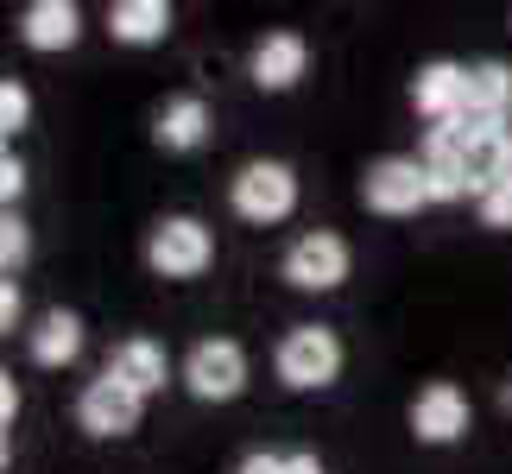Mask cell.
<instances>
[{
	"label": "cell",
	"mask_w": 512,
	"mask_h": 474,
	"mask_svg": "<svg viewBox=\"0 0 512 474\" xmlns=\"http://www.w3.org/2000/svg\"><path fill=\"white\" fill-rule=\"evenodd\" d=\"M272 367H279V380L298 386V392L336 386V380H342V342H336V329H323V323L285 329V342H279V354H272Z\"/></svg>",
	"instance_id": "cell-1"
},
{
	"label": "cell",
	"mask_w": 512,
	"mask_h": 474,
	"mask_svg": "<svg viewBox=\"0 0 512 474\" xmlns=\"http://www.w3.org/2000/svg\"><path fill=\"white\" fill-rule=\"evenodd\" d=\"M228 203H234L241 222L272 228V222H285V215L298 209V177H291V165H279V158H253V165L234 171Z\"/></svg>",
	"instance_id": "cell-2"
},
{
	"label": "cell",
	"mask_w": 512,
	"mask_h": 474,
	"mask_svg": "<svg viewBox=\"0 0 512 474\" xmlns=\"http://www.w3.org/2000/svg\"><path fill=\"white\" fill-rule=\"evenodd\" d=\"M209 260H215V241L196 215H165L146 234V266L159 279H196V272H209Z\"/></svg>",
	"instance_id": "cell-3"
},
{
	"label": "cell",
	"mask_w": 512,
	"mask_h": 474,
	"mask_svg": "<svg viewBox=\"0 0 512 474\" xmlns=\"http://www.w3.org/2000/svg\"><path fill=\"white\" fill-rule=\"evenodd\" d=\"M184 386L196 392V399H209V405L241 399V386H247V354H241V342H228V335L196 342L184 354Z\"/></svg>",
	"instance_id": "cell-4"
},
{
	"label": "cell",
	"mask_w": 512,
	"mask_h": 474,
	"mask_svg": "<svg viewBox=\"0 0 512 474\" xmlns=\"http://www.w3.org/2000/svg\"><path fill=\"white\" fill-rule=\"evenodd\" d=\"M361 196H367L373 215H418V209L430 203L424 158H380V165H367Z\"/></svg>",
	"instance_id": "cell-5"
},
{
	"label": "cell",
	"mask_w": 512,
	"mask_h": 474,
	"mask_svg": "<svg viewBox=\"0 0 512 474\" xmlns=\"http://www.w3.org/2000/svg\"><path fill=\"white\" fill-rule=\"evenodd\" d=\"M285 279L298 291H336L348 279V241L329 228H310L285 247Z\"/></svg>",
	"instance_id": "cell-6"
},
{
	"label": "cell",
	"mask_w": 512,
	"mask_h": 474,
	"mask_svg": "<svg viewBox=\"0 0 512 474\" xmlns=\"http://www.w3.org/2000/svg\"><path fill=\"white\" fill-rule=\"evenodd\" d=\"M140 411H146L140 392L121 386L114 373H102V380H89L83 399H76V424H83L89 437H133V430H140Z\"/></svg>",
	"instance_id": "cell-7"
},
{
	"label": "cell",
	"mask_w": 512,
	"mask_h": 474,
	"mask_svg": "<svg viewBox=\"0 0 512 474\" xmlns=\"http://www.w3.org/2000/svg\"><path fill=\"white\" fill-rule=\"evenodd\" d=\"M462 114L481 133H506V121H512V70L500 64V57L468 64V76H462Z\"/></svg>",
	"instance_id": "cell-8"
},
{
	"label": "cell",
	"mask_w": 512,
	"mask_h": 474,
	"mask_svg": "<svg viewBox=\"0 0 512 474\" xmlns=\"http://www.w3.org/2000/svg\"><path fill=\"white\" fill-rule=\"evenodd\" d=\"M468 430V399H462V386H449V380H437V386H424L418 399H411V437L418 443H456Z\"/></svg>",
	"instance_id": "cell-9"
},
{
	"label": "cell",
	"mask_w": 512,
	"mask_h": 474,
	"mask_svg": "<svg viewBox=\"0 0 512 474\" xmlns=\"http://www.w3.org/2000/svg\"><path fill=\"white\" fill-rule=\"evenodd\" d=\"M310 70V45H304V32H266L260 45H253V57H247V76L260 89H291L298 76Z\"/></svg>",
	"instance_id": "cell-10"
},
{
	"label": "cell",
	"mask_w": 512,
	"mask_h": 474,
	"mask_svg": "<svg viewBox=\"0 0 512 474\" xmlns=\"http://www.w3.org/2000/svg\"><path fill=\"white\" fill-rule=\"evenodd\" d=\"M76 32H83L76 0H32V7L19 13V38H26L32 51H70Z\"/></svg>",
	"instance_id": "cell-11"
},
{
	"label": "cell",
	"mask_w": 512,
	"mask_h": 474,
	"mask_svg": "<svg viewBox=\"0 0 512 474\" xmlns=\"http://www.w3.org/2000/svg\"><path fill=\"white\" fill-rule=\"evenodd\" d=\"M108 373H114L121 386H133L140 399H152V392H165V380H171V361H165V348H159V342L133 335V342H121V348H114Z\"/></svg>",
	"instance_id": "cell-12"
},
{
	"label": "cell",
	"mask_w": 512,
	"mask_h": 474,
	"mask_svg": "<svg viewBox=\"0 0 512 474\" xmlns=\"http://www.w3.org/2000/svg\"><path fill=\"white\" fill-rule=\"evenodd\" d=\"M462 64H449V57H430V64L418 70V83H411V102H418V114H430V127L449 121V114H462Z\"/></svg>",
	"instance_id": "cell-13"
},
{
	"label": "cell",
	"mask_w": 512,
	"mask_h": 474,
	"mask_svg": "<svg viewBox=\"0 0 512 474\" xmlns=\"http://www.w3.org/2000/svg\"><path fill=\"white\" fill-rule=\"evenodd\" d=\"M26 348H32V361H38V367H70L76 354H83V316H70V310H45V316L32 323Z\"/></svg>",
	"instance_id": "cell-14"
},
{
	"label": "cell",
	"mask_w": 512,
	"mask_h": 474,
	"mask_svg": "<svg viewBox=\"0 0 512 474\" xmlns=\"http://www.w3.org/2000/svg\"><path fill=\"white\" fill-rule=\"evenodd\" d=\"M108 32H114V45H165L171 7H165V0H114V7H108Z\"/></svg>",
	"instance_id": "cell-15"
},
{
	"label": "cell",
	"mask_w": 512,
	"mask_h": 474,
	"mask_svg": "<svg viewBox=\"0 0 512 474\" xmlns=\"http://www.w3.org/2000/svg\"><path fill=\"white\" fill-rule=\"evenodd\" d=\"M159 146L165 152H196L209 140V108H203V95H171V102L159 108Z\"/></svg>",
	"instance_id": "cell-16"
},
{
	"label": "cell",
	"mask_w": 512,
	"mask_h": 474,
	"mask_svg": "<svg viewBox=\"0 0 512 474\" xmlns=\"http://www.w3.org/2000/svg\"><path fill=\"white\" fill-rule=\"evenodd\" d=\"M26 121H32V95H26V83L0 76V140H7V133H19Z\"/></svg>",
	"instance_id": "cell-17"
},
{
	"label": "cell",
	"mask_w": 512,
	"mask_h": 474,
	"mask_svg": "<svg viewBox=\"0 0 512 474\" xmlns=\"http://www.w3.org/2000/svg\"><path fill=\"white\" fill-rule=\"evenodd\" d=\"M32 253V234H26V222H19L13 209H0V272H13L19 260Z\"/></svg>",
	"instance_id": "cell-18"
},
{
	"label": "cell",
	"mask_w": 512,
	"mask_h": 474,
	"mask_svg": "<svg viewBox=\"0 0 512 474\" xmlns=\"http://www.w3.org/2000/svg\"><path fill=\"white\" fill-rule=\"evenodd\" d=\"M424 184H430V203H462V196H468V171L462 165H424Z\"/></svg>",
	"instance_id": "cell-19"
},
{
	"label": "cell",
	"mask_w": 512,
	"mask_h": 474,
	"mask_svg": "<svg viewBox=\"0 0 512 474\" xmlns=\"http://www.w3.org/2000/svg\"><path fill=\"white\" fill-rule=\"evenodd\" d=\"M481 222H487V228H512V171L481 196Z\"/></svg>",
	"instance_id": "cell-20"
},
{
	"label": "cell",
	"mask_w": 512,
	"mask_h": 474,
	"mask_svg": "<svg viewBox=\"0 0 512 474\" xmlns=\"http://www.w3.org/2000/svg\"><path fill=\"white\" fill-rule=\"evenodd\" d=\"M19 190H26V165H19L13 152H0V209H13Z\"/></svg>",
	"instance_id": "cell-21"
},
{
	"label": "cell",
	"mask_w": 512,
	"mask_h": 474,
	"mask_svg": "<svg viewBox=\"0 0 512 474\" xmlns=\"http://www.w3.org/2000/svg\"><path fill=\"white\" fill-rule=\"evenodd\" d=\"M13 323H19V285L0 279V335H13Z\"/></svg>",
	"instance_id": "cell-22"
},
{
	"label": "cell",
	"mask_w": 512,
	"mask_h": 474,
	"mask_svg": "<svg viewBox=\"0 0 512 474\" xmlns=\"http://www.w3.org/2000/svg\"><path fill=\"white\" fill-rule=\"evenodd\" d=\"M234 474H285V456H266V449H253V456L234 468Z\"/></svg>",
	"instance_id": "cell-23"
},
{
	"label": "cell",
	"mask_w": 512,
	"mask_h": 474,
	"mask_svg": "<svg viewBox=\"0 0 512 474\" xmlns=\"http://www.w3.org/2000/svg\"><path fill=\"white\" fill-rule=\"evenodd\" d=\"M13 411H19V386H13V373H7V367H0V424H7V418H13Z\"/></svg>",
	"instance_id": "cell-24"
},
{
	"label": "cell",
	"mask_w": 512,
	"mask_h": 474,
	"mask_svg": "<svg viewBox=\"0 0 512 474\" xmlns=\"http://www.w3.org/2000/svg\"><path fill=\"white\" fill-rule=\"evenodd\" d=\"M285 474H323V462L310 449H298V456H285Z\"/></svg>",
	"instance_id": "cell-25"
},
{
	"label": "cell",
	"mask_w": 512,
	"mask_h": 474,
	"mask_svg": "<svg viewBox=\"0 0 512 474\" xmlns=\"http://www.w3.org/2000/svg\"><path fill=\"white\" fill-rule=\"evenodd\" d=\"M500 405H506V411H512V373H506V386H500Z\"/></svg>",
	"instance_id": "cell-26"
},
{
	"label": "cell",
	"mask_w": 512,
	"mask_h": 474,
	"mask_svg": "<svg viewBox=\"0 0 512 474\" xmlns=\"http://www.w3.org/2000/svg\"><path fill=\"white\" fill-rule=\"evenodd\" d=\"M0 468H7V437H0Z\"/></svg>",
	"instance_id": "cell-27"
},
{
	"label": "cell",
	"mask_w": 512,
	"mask_h": 474,
	"mask_svg": "<svg viewBox=\"0 0 512 474\" xmlns=\"http://www.w3.org/2000/svg\"><path fill=\"white\" fill-rule=\"evenodd\" d=\"M506 152H512V121H506Z\"/></svg>",
	"instance_id": "cell-28"
}]
</instances>
